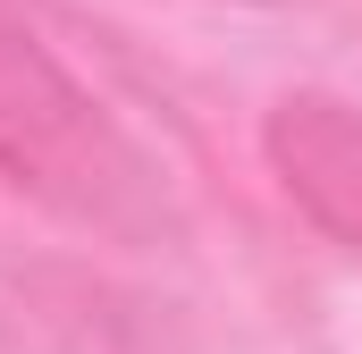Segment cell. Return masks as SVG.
<instances>
[{
  "instance_id": "6da1fadb",
  "label": "cell",
  "mask_w": 362,
  "mask_h": 354,
  "mask_svg": "<svg viewBox=\"0 0 362 354\" xmlns=\"http://www.w3.org/2000/svg\"><path fill=\"white\" fill-rule=\"evenodd\" d=\"M0 169L76 219H127V194H135L127 144L8 17H0Z\"/></svg>"
},
{
  "instance_id": "7a4b0ae2",
  "label": "cell",
  "mask_w": 362,
  "mask_h": 354,
  "mask_svg": "<svg viewBox=\"0 0 362 354\" xmlns=\"http://www.w3.org/2000/svg\"><path fill=\"white\" fill-rule=\"evenodd\" d=\"M270 152L286 169V185H295V202L320 228L362 236V118L354 110H337V101H286L278 127H270Z\"/></svg>"
}]
</instances>
